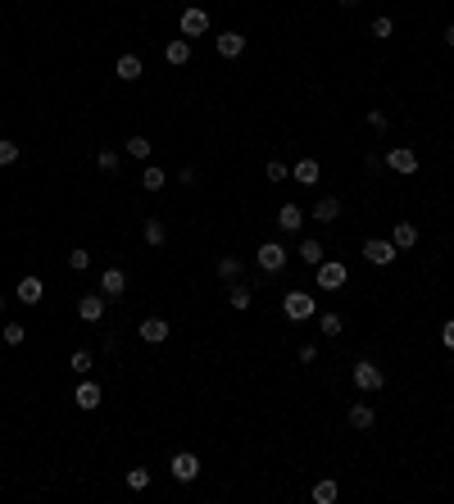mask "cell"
<instances>
[{"mask_svg":"<svg viewBox=\"0 0 454 504\" xmlns=\"http://www.w3.org/2000/svg\"><path fill=\"white\" fill-rule=\"evenodd\" d=\"M282 314L291 318V323H309V318H318V305L309 291H286L282 296Z\"/></svg>","mask_w":454,"mask_h":504,"instance_id":"6da1fadb","label":"cell"},{"mask_svg":"<svg viewBox=\"0 0 454 504\" xmlns=\"http://www.w3.org/2000/svg\"><path fill=\"white\" fill-rule=\"evenodd\" d=\"M354 386H359L363 395H378L382 386H386V373L373 359H359V364H354Z\"/></svg>","mask_w":454,"mask_h":504,"instance_id":"7a4b0ae2","label":"cell"},{"mask_svg":"<svg viewBox=\"0 0 454 504\" xmlns=\"http://www.w3.org/2000/svg\"><path fill=\"white\" fill-rule=\"evenodd\" d=\"M314 277H318V286H323V291H341L345 282H350V268H345L341 259H323Z\"/></svg>","mask_w":454,"mask_h":504,"instance_id":"3957f363","label":"cell"},{"mask_svg":"<svg viewBox=\"0 0 454 504\" xmlns=\"http://www.w3.org/2000/svg\"><path fill=\"white\" fill-rule=\"evenodd\" d=\"M286 259H291V255H286L282 241H264V246H259V255H255V264L264 268V273H282Z\"/></svg>","mask_w":454,"mask_h":504,"instance_id":"277c9868","label":"cell"},{"mask_svg":"<svg viewBox=\"0 0 454 504\" xmlns=\"http://www.w3.org/2000/svg\"><path fill=\"white\" fill-rule=\"evenodd\" d=\"M386 164H391V173H400V178H413V173H418V150H413V145H395V150L386 154Z\"/></svg>","mask_w":454,"mask_h":504,"instance_id":"5b68a950","label":"cell"},{"mask_svg":"<svg viewBox=\"0 0 454 504\" xmlns=\"http://www.w3.org/2000/svg\"><path fill=\"white\" fill-rule=\"evenodd\" d=\"M178 27H182V37H187V41H191V37H205V32H209V14L191 5V9H182Z\"/></svg>","mask_w":454,"mask_h":504,"instance_id":"8992f818","label":"cell"},{"mask_svg":"<svg viewBox=\"0 0 454 504\" xmlns=\"http://www.w3.org/2000/svg\"><path fill=\"white\" fill-rule=\"evenodd\" d=\"M77 318H82V323H100L105 318V296L100 291H86V296L77 300Z\"/></svg>","mask_w":454,"mask_h":504,"instance_id":"52a82bcc","label":"cell"},{"mask_svg":"<svg viewBox=\"0 0 454 504\" xmlns=\"http://www.w3.org/2000/svg\"><path fill=\"white\" fill-rule=\"evenodd\" d=\"M100 400H105V391L91 382V377H82L77 391H73V404H77V409H100Z\"/></svg>","mask_w":454,"mask_h":504,"instance_id":"ba28073f","label":"cell"},{"mask_svg":"<svg viewBox=\"0 0 454 504\" xmlns=\"http://www.w3.org/2000/svg\"><path fill=\"white\" fill-rule=\"evenodd\" d=\"M123 291H128L123 268H105V273H100V296H105V300H123Z\"/></svg>","mask_w":454,"mask_h":504,"instance_id":"9c48e42d","label":"cell"},{"mask_svg":"<svg viewBox=\"0 0 454 504\" xmlns=\"http://www.w3.org/2000/svg\"><path fill=\"white\" fill-rule=\"evenodd\" d=\"M196 477H200V459L196 454H187V450L173 454V482H196Z\"/></svg>","mask_w":454,"mask_h":504,"instance_id":"30bf717a","label":"cell"},{"mask_svg":"<svg viewBox=\"0 0 454 504\" xmlns=\"http://www.w3.org/2000/svg\"><path fill=\"white\" fill-rule=\"evenodd\" d=\"M395 255H400V250H395L391 241H368V246H363V259H368V264H378V268L395 264Z\"/></svg>","mask_w":454,"mask_h":504,"instance_id":"8fae6325","label":"cell"},{"mask_svg":"<svg viewBox=\"0 0 454 504\" xmlns=\"http://www.w3.org/2000/svg\"><path fill=\"white\" fill-rule=\"evenodd\" d=\"M214 51L223 55V60H236V55L246 51V37H241V32H218L214 37Z\"/></svg>","mask_w":454,"mask_h":504,"instance_id":"7c38bea8","label":"cell"},{"mask_svg":"<svg viewBox=\"0 0 454 504\" xmlns=\"http://www.w3.org/2000/svg\"><path fill=\"white\" fill-rule=\"evenodd\" d=\"M14 296L23 300V305H41V296H46V282H41V277H23Z\"/></svg>","mask_w":454,"mask_h":504,"instance_id":"4fadbf2b","label":"cell"},{"mask_svg":"<svg viewBox=\"0 0 454 504\" xmlns=\"http://www.w3.org/2000/svg\"><path fill=\"white\" fill-rule=\"evenodd\" d=\"M137 332H141V341H146V345H159V341H168V323H163V318H146V323H141Z\"/></svg>","mask_w":454,"mask_h":504,"instance_id":"5bb4252c","label":"cell"},{"mask_svg":"<svg viewBox=\"0 0 454 504\" xmlns=\"http://www.w3.org/2000/svg\"><path fill=\"white\" fill-rule=\"evenodd\" d=\"M300 223H305L300 205H282V209H277V227H282L286 237H295V232H300Z\"/></svg>","mask_w":454,"mask_h":504,"instance_id":"9a60e30c","label":"cell"},{"mask_svg":"<svg viewBox=\"0 0 454 504\" xmlns=\"http://www.w3.org/2000/svg\"><path fill=\"white\" fill-rule=\"evenodd\" d=\"M391 246H395V250H413V246H418V227H413V223H395Z\"/></svg>","mask_w":454,"mask_h":504,"instance_id":"2e32d148","label":"cell"},{"mask_svg":"<svg viewBox=\"0 0 454 504\" xmlns=\"http://www.w3.org/2000/svg\"><path fill=\"white\" fill-rule=\"evenodd\" d=\"M373 423H378L373 404H363V400H359V404H350V427H354V432H368Z\"/></svg>","mask_w":454,"mask_h":504,"instance_id":"e0dca14e","label":"cell"},{"mask_svg":"<svg viewBox=\"0 0 454 504\" xmlns=\"http://www.w3.org/2000/svg\"><path fill=\"white\" fill-rule=\"evenodd\" d=\"M291 178L300 182V187H314V182L323 178V168H318V159H300V164L291 168Z\"/></svg>","mask_w":454,"mask_h":504,"instance_id":"ac0fdd59","label":"cell"},{"mask_svg":"<svg viewBox=\"0 0 454 504\" xmlns=\"http://www.w3.org/2000/svg\"><path fill=\"white\" fill-rule=\"evenodd\" d=\"M300 259H305L309 268H318V264H323V259H327L323 241H318V237H305V241H300Z\"/></svg>","mask_w":454,"mask_h":504,"instance_id":"d6986e66","label":"cell"},{"mask_svg":"<svg viewBox=\"0 0 454 504\" xmlns=\"http://www.w3.org/2000/svg\"><path fill=\"white\" fill-rule=\"evenodd\" d=\"M336 218H341V200H336V196H323V200L314 205V223H336Z\"/></svg>","mask_w":454,"mask_h":504,"instance_id":"ffe728a7","label":"cell"},{"mask_svg":"<svg viewBox=\"0 0 454 504\" xmlns=\"http://www.w3.org/2000/svg\"><path fill=\"white\" fill-rule=\"evenodd\" d=\"M163 60H168L173 69H182V64L191 60V41H187V37H178V41H168V51H163Z\"/></svg>","mask_w":454,"mask_h":504,"instance_id":"44dd1931","label":"cell"},{"mask_svg":"<svg viewBox=\"0 0 454 504\" xmlns=\"http://www.w3.org/2000/svg\"><path fill=\"white\" fill-rule=\"evenodd\" d=\"M141 187H146V191H163V187H168V173H163L159 164H146V173H141Z\"/></svg>","mask_w":454,"mask_h":504,"instance_id":"7402d4cb","label":"cell"},{"mask_svg":"<svg viewBox=\"0 0 454 504\" xmlns=\"http://www.w3.org/2000/svg\"><path fill=\"white\" fill-rule=\"evenodd\" d=\"M141 237H146V246H154V250H159L163 241H168V227H163L159 218H146V227H141Z\"/></svg>","mask_w":454,"mask_h":504,"instance_id":"603a6c76","label":"cell"},{"mask_svg":"<svg viewBox=\"0 0 454 504\" xmlns=\"http://www.w3.org/2000/svg\"><path fill=\"white\" fill-rule=\"evenodd\" d=\"M336 496H341V486H336V477H323V482H314V500H318V504H336Z\"/></svg>","mask_w":454,"mask_h":504,"instance_id":"cb8c5ba5","label":"cell"},{"mask_svg":"<svg viewBox=\"0 0 454 504\" xmlns=\"http://www.w3.org/2000/svg\"><path fill=\"white\" fill-rule=\"evenodd\" d=\"M241 273H246V268H241L236 255H223V259H218V277H223V282H241Z\"/></svg>","mask_w":454,"mask_h":504,"instance_id":"d4e9b609","label":"cell"},{"mask_svg":"<svg viewBox=\"0 0 454 504\" xmlns=\"http://www.w3.org/2000/svg\"><path fill=\"white\" fill-rule=\"evenodd\" d=\"M141 77V60L137 55H119V82H137Z\"/></svg>","mask_w":454,"mask_h":504,"instance_id":"484cf974","label":"cell"},{"mask_svg":"<svg viewBox=\"0 0 454 504\" xmlns=\"http://www.w3.org/2000/svg\"><path fill=\"white\" fill-rule=\"evenodd\" d=\"M69 368H73L77 377H86V373L95 368V354H91V350H73V354H69Z\"/></svg>","mask_w":454,"mask_h":504,"instance_id":"4316f807","label":"cell"},{"mask_svg":"<svg viewBox=\"0 0 454 504\" xmlns=\"http://www.w3.org/2000/svg\"><path fill=\"white\" fill-rule=\"evenodd\" d=\"M250 300H255V296H250L246 282H232V291H227V305L232 309H250Z\"/></svg>","mask_w":454,"mask_h":504,"instance_id":"83f0119b","label":"cell"},{"mask_svg":"<svg viewBox=\"0 0 454 504\" xmlns=\"http://www.w3.org/2000/svg\"><path fill=\"white\" fill-rule=\"evenodd\" d=\"M150 150H154L150 137H141V132H137V137H128V154H132V159H146L150 164Z\"/></svg>","mask_w":454,"mask_h":504,"instance_id":"f1b7e54d","label":"cell"},{"mask_svg":"<svg viewBox=\"0 0 454 504\" xmlns=\"http://www.w3.org/2000/svg\"><path fill=\"white\" fill-rule=\"evenodd\" d=\"M318 332H323V336H341L345 332L341 314H318Z\"/></svg>","mask_w":454,"mask_h":504,"instance_id":"f546056e","label":"cell"},{"mask_svg":"<svg viewBox=\"0 0 454 504\" xmlns=\"http://www.w3.org/2000/svg\"><path fill=\"white\" fill-rule=\"evenodd\" d=\"M0 336H5V345H23L27 327H23V323H5V327H0Z\"/></svg>","mask_w":454,"mask_h":504,"instance_id":"4dcf8cb0","label":"cell"},{"mask_svg":"<svg viewBox=\"0 0 454 504\" xmlns=\"http://www.w3.org/2000/svg\"><path fill=\"white\" fill-rule=\"evenodd\" d=\"M95 168H100V173H114V168H119V150H100V154H95Z\"/></svg>","mask_w":454,"mask_h":504,"instance_id":"1f68e13d","label":"cell"},{"mask_svg":"<svg viewBox=\"0 0 454 504\" xmlns=\"http://www.w3.org/2000/svg\"><path fill=\"white\" fill-rule=\"evenodd\" d=\"M69 268H73V273H86V268H91V255H86V250L77 246L73 255H69Z\"/></svg>","mask_w":454,"mask_h":504,"instance_id":"d6a6232c","label":"cell"},{"mask_svg":"<svg viewBox=\"0 0 454 504\" xmlns=\"http://www.w3.org/2000/svg\"><path fill=\"white\" fill-rule=\"evenodd\" d=\"M128 486H132V491H146V486H150V468H132V472H128Z\"/></svg>","mask_w":454,"mask_h":504,"instance_id":"836d02e7","label":"cell"},{"mask_svg":"<svg viewBox=\"0 0 454 504\" xmlns=\"http://www.w3.org/2000/svg\"><path fill=\"white\" fill-rule=\"evenodd\" d=\"M264 173H268V182H282V178H286L291 168H286L282 159H268V164H264Z\"/></svg>","mask_w":454,"mask_h":504,"instance_id":"e575fe53","label":"cell"},{"mask_svg":"<svg viewBox=\"0 0 454 504\" xmlns=\"http://www.w3.org/2000/svg\"><path fill=\"white\" fill-rule=\"evenodd\" d=\"M14 159H18V145L14 141H0V168H9Z\"/></svg>","mask_w":454,"mask_h":504,"instance_id":"d590c367","label":"cell"},{"mask_svg":"<svg viewBox=\"0 0 454 504\" xmlns=\"http://www.w3.org/2000/svg\"><path fill=\"white\" fill-rule=\"evenodd\" d=\"M391 32H395V23H391V18H373V37H378V41H386Z\"/></svg>","mask_w":454,"mask_h":504,"instance_id":"8d00e7d4","label":"cell"},{"mask_svg":"<svg viewBox=\"0 0 454 504\" xmlns=\"http://www.w3.org/2000/svg\"><path fill=\"white\" fill-rule=\"evenodd\" d=\"M368 128L373 132H386V128H391V119H386L382 110H368Z\"/></svg>","mask_w":454,"mask_h":504,"instance_id":"74e56055","label":"cell"},{"mask_svg":"<svg viewBox=\"0 0 454 504\" xmlns=\"http://www.w3.org/2000/svg\"><path fill=\"white\" fill-rule=\"evenodd\" d=\"M441 341H446V350H454V318H450L446 327H441Z\"/></svg>","mask_w":454,"mask_h":504,"instance_id":"f35d334b","label":"cell"},{"mask_svg":"<svg viewBox=\"0 0 454 504\" xmlns=\"http://www.w3.org/2000/svg\"><path fill=\"white\" fill-rule=\"evenodd\" d=\"M446 46H454V23H450V27H446Z\"/></svg>","mask_w":454,"mask_h":504,"instance_id":"ab89813d","label":"cell"},{"mask_svg":"<svg viewBox=\"0 0 454 504\" xmlns=\"http://www.w3.org/2000/svg\"><path fill=\"white\" fill-rule=\"evenodd\" d=\"M336 5H359V0H336Z\"/></svg>","mask_w":454,"mask_h":504,"instance_id":"60d3db41","label":"cell"},{"mask_svg":"<svg viewBox=\"0 0 454 504\" xmlns=\"http://www.w3.org/2000/svg\"><path fill=\"white\" fill-rule=\"evenodd\" d=\"M0 309H5V296H0Z\"/></svg>","mask_w":454,"mask_h":504,"instance_id":"b9f144b4","label":"cell"}]
</instances>
